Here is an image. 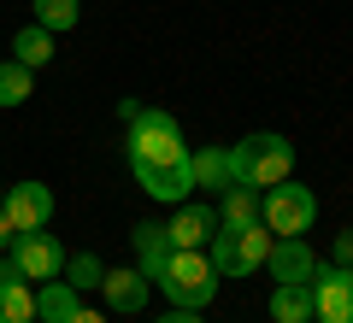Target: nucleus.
<instances>
[{
	"mask_svg": "<svg viewBox=\"0 0 353 323\" xmlns=\"http://www.w3.org/2000/svg\"><path fill=\"white\" fill-rule=\"evenodd\" d=\"M294 176V141L277 136V129H253L248 141L230 147V183L236 188H271Z\"/></svg>",
	"mask_w": 353,
	"mask_h": 323,
	"instance_id": "obj_1",
	"label": "nucleus"
},
{
	"mask_svg": "<svg viewBox=\"0 0 353 323\" xmlns=\"http://www.w3.org/2000/svg\"><path fill=\"white\" fill-rule=\"evenodd\" d=\"M159 288H165L171 306L206 311L212 294H218V271H212V259H206V247H176L171 259H165V271H159Z\"/></svg>",
	"mask_w": 353,
	"mask_h": 323,
	"instance_id": "obj_2",
	"label": "nucleus"
},
{
	"mask_svg": "<svg viewBox=\"0 0 353 323\" xmlns=\"http://www.w3.org/2000/svg\"><path fill=\"white\" fill-rule=\"evenodd\" d=\"M265 253H271V229L265 224H218V236L206 241V259H212L218 276L265 271Z\"/></svg>",
	"mask_w": 353,
	"mask_h": 323,
	"instance_id": "obj_3",
	"label": "nucleus"
},
{
	"mask_svg": "<svg viewBox=\"0 0 353 323\" xmlns=\"http://www.w3.org/2000/svg\"><path fill=\"white\" fill-rule=\"evenodd\" d=\"M259 224L271 229V236H306V229L318 224V194L301 188L294 176L259 188Z\"/></svg>",
	"mask_w": 353,
	"mask_h": 323,
	"instance_id": "obj_4",
	"label": "nucleus"
},
{
	"mask_svg": "<svg viewBox=\"0 0 353 323\" xmlns=\"http://www.w3.org/2000/svg\"><path fill=\"white\" fill-rule=\"evenodd\" d=\"M183 129H176L171 112H153V106H136L130 118V171L141 165H165V159H183Z\"/></svg>",
	"mask_w": 353,
	"mask_h": 323,
	"instance_id": "obj_5",
	"label": "nucleus"
},
{
	"mask_svg": "<svg viewBox=\"0 0 353 323\" xmlns=\"http://www.w3.org/2000/svg\"><path fill=\"white\" fill-rule=\"evenodd\" d=\"M12 271L24 276V282H53V276L65 271V247H59V236H48V229L12 236Z\"/></svg>",
	"mask_w": 353,
	"mask_h": 323,
	"instance_id": "obj_6",
	"label": "nucleus"
},
{
	"mask_svg": "<svg viewBox=\"0 0 353 323\" xmlns=\"http://www.w3.org/2000/svg\"><path fill=\"white\" fill-rule=\"evenodd\" d=\"M0 211H6L12 236L48 229V224H53V188H48V183H12L6 194H0Z\"/></svg>",
	"mask_w": 353,
	"mask_h": 323,
	"instance_id": "obj_7",
	"label": "nucleus"
},
{
	"mask_svg": "<svg viewBox=\"0 0 353 323\" xmlns=\"http://www.w3.org/2000/svg\"><path fill=\"white\" fill-rule=\"evenodd\" d=\"M312 317L318 323H353V264L312 271Z\"/></svg>",
	"mask_w": 353,
	"mask_h": 323,
	"instance_id": "obj_8",
	"label": "nucleus"
},
{
	"mask_svg": "<svg viewBox=\"0 0 353 323\" xmlns=\"http://www.w3.org/2000/svg\"><path fill=\"white\" fill-rule=\"evenodd\" d=\"M136 183H141V194L165 200V206H183V200L194 194V153H183V159H165V165H141Z\"/></svg>",
	"mask_w": 353,
	"mask_h": 323,
	"instance_id": "obj_9",
	"label": "nucleus"
},
{
	"mask_svg": "<svg viewBox=\"0 0 353 323\" xmlns=\"http://www.w3.org/2000/svg\"><path fill=\"white\" fill-rule=\"evenodd\" d=\"M265 271H271V282H312L318 259H312V247H306V236H271Z\"/></svg>",
	"mask_w": 353,
	"mask_h": 323,
	"instance_id": "obj_10",
	"label": "nucleus"
},
{
	"mask_svg": "<svg viewBox=\"0 0 353 323\" xmlns=\"http://www.w3.org/2000/svg\"><path fill=\"white\" fill-rule=\"evenodd\" d=\"M165 236H171V247H206V241L218 236V211L206 206V200H183L176 218L165 224Z\"/></svg>",
	"mask_w": 353,
	"mask_h": 323,
	"instance_id": "obj_11",
	"label": "nucleus"
},
{
	"mask_svg": "<svg viewBox=\"0 0 353 323\" xmlns=\"http://www.w3.org/2000/svg\"><path fill=\"white\" fill-rule=\"evenodd\" d=\"M101 294H106V306L112 311H124V317H136L141 306H148V294H153V282L130 264V271H106V282H101Z\"/></svg>",
	"mask_w": 353,
	"mask_h": 323,
	"instance_id": "obj_12",
	"label": "nucleus"
},
{
	"mask_svg": "<svg viewBox=\"0 0 353 323\" xmlns=\"http://www.w3.org/2000/svg\"><path fill=\"white\" fill-rule=\"evenodd\" d=\"M130 241H136V271L148 276V282H159V271H165V259H171V236H165L159 224H136L130 229Z\"/></svg>",
	"mask_w": 353,
	"mask_h": 323,
	"instance_id": "obj_13",
	"label": "nucleus"
},
{
	"mask_svg": "<svg viewBox=\"0 0 353 323\" xmlns=\"http://www.w3.org/2000/svg\"><path fill=\"white\" fill-rule=\"evenodd\" d=\"M0 323H36V288L12 264L0 271Z\"/></svg>",
	"mask_w": 353,
	"mask_h": 323,
	"instance_id": "obj_14",
	"label": "nucleus"
},
{
	"mask_svg": "<svg viewBox=\"0 0 353 323\" xmlns=\"http://www.w3.org/2000/svg\"><path fill=\"white\" fill-rule=\"evenodd\" d=\"M77 306H83V300H77L71 282H59V276H53V282H36V323H71Z\"/></svg>",
	"mask_w": 353,
	"mask_h": 323,
	"instance_id": "obj_15",
	"label": "nucleus"
},
{
	"mask_svg": "<svg viewBox=\"0 0 353 323\" xmlns=\"http://www.w3.org/2000/svg\"><path fill=\"white\" fill-rule=\"evenodd\" d=\"M271 323H312V282H277L271 288Z\"/></svg>",
	"mask_w": 353,
	"mask_h": 323,
	"instance_id": "obj_16",
	"label": "nucleus"
},
{
	"mask_svg": "<svg viewBox=\"0 0 353 323\" xmlns=\"http://www.w3.org/2000/svg\"><path fill=\"white\" fill-rule=\"evenodd\" d=\"M194 188H212V194H224L230 183V147H201L194 153Z\"/></svg>",
	"mask_w": 353,
	"mask_h": 323,
	"instance_id": "obj_17",
	"label": "nucleus"
},
{
	"mask_svg": "<svg viewBox=\"0 0 353 323\" xmlns=\"http://www.w3.org/2000/svg\"><path fill=\"white\" fill-rule=\"evenodd\" d=\"M12 59H18V65H30V71H36V65H48V59H53V30L24 24V30L12 36Z\"/></svg>",
	"mask_w": 353,
	"mask_h": 323,
	"instance_id": "obj_18",
	"label": "nucleus"
},
{
	"mask_svg": "<svg viewBox=\"0 0 353 323\" xmlns=\"http://www.w3.org/2000/svg\"><path fill=\"white\" fill-rule=\"evenodd\" d=\"M36 94V71L18 59H0V106H24Z\"/></svg>",
	"mask_w": 353,
	"mask_h": 323,
	"instance_id": "obj_19",
	"label": "nucleus"
},
{
	"mask_svg": "<svg viewBox=\"0 0 353 323\" xmlns=\"http://www.w3.org/2000/svg\"><path fill=\"white\" fill-rule=\"evenodd\" d=\"M218 200V224H259V188H224Z\"/></svg>",
	"mask_w": 353,
	"mask_h": 323,
	"instance_id": "obj_20",
	"label": "nucleus"
},
{
	"mask_svg": "<svg viewBox=\"0 0 353 323\" xmlns=\"http://www.w3.org/2000/svg\"><path fill=\"white\" fill-rule=\"evenodd\" d=\"M30 6H36V24L53 30V36H59V30H71L77 18H83V6H77V0H30Z\"/></svg>",
	"mask_w": 353,
	"mask_h": 323,
	"instance_id": "obj_21",
	"label": "nucleus"
},
{
	"mask_svg": "<svg viewBox=\"0 0 353 323\" xmlns=\"http://www.w3.org/2000/svg\"><path fill=\"white\" fill-rule=\"evenodd\" d=\"M65 282L83 294V288H101L106 282V264L94 259V253H77V259H65Z\"/></svg>",
	"mask_w": 353,
	"mask_h": 323,
	"instance_id": "obj_22",
	"label": "nucleus"
},
{
	"mask_svg": "<svg viewBox=\"0 0 353 323\" xmlns=\"http://www.w3.org/2000/svg\"><path fill=\"white\" fill-rule=\"evenodd\" d=\"M336 264H353V229H341V236H336Z\"/></svg>",
	"mask_w": 353,
	"mask_h": 323,
	"instance_id": "obj_23",
	"label": "nucleus"
},
{
	"mask_svg": "<svg viewBox=\"0 0 353 323\" xmlns=\"http://www.w3.org/2000/svg\"><path fill=\"white\" fill-rule=\"evenodd\" d=\"M159 323H206V317H201V311H183V306H176V311H165Z\"/></svg>",
	"mask_w": 353,
	"mask_h": 323,
	"instance_id": "obj_24",
	"label": "nucleus"
},
{
	"mask_svg": "<svg viewBox=\"0 0 353 323\" xmlns=\"http://www.w3.org/2000/svg\"><path fill=\"white\" fill-rule=\"evenodd\" d=\"M71 323H106V317H101V311H88V306H77V317H71Z\"/></svg>",
	"mask_w": 353,
	"mask_h": 323,
	"instance_id": "obj_25",
	"label": "nucleus"
},
{
	"mask_svg": "<svg viewBox=\"0 0 353 323\" xmlns=\"http://www.w3.org/2000/svg\"><path fill=\"white\" fill-rule=\"evenodd\" d=\"M0 247H12V224H6V211H0Z\"/></svg>",
	"mask_w": 353,
	"mask_h": 323,
	"instance_id": "obj_26",
	"label": "nucleus"
}]
</instances>
